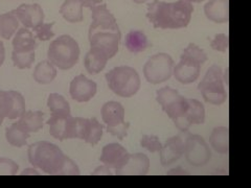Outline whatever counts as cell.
<instances>
[{"instance_id": "obj_16", "label": "cell", "mask_w": 251, "mask_h": 188, "mask_svg": "<svg viewBox=\"0 0 251 188\" xmlns=\"http://www.w3.org/2000/svg\"><path fill=\"white\" fill-rule=\"evenodd\" d=\"M12 13L16 16L19 23H22L26 28L34 29L44 21V12L39 3L20 4Z\"/></svg>"}, {"instance_id": "obj_9", "label": "cell", "mask_w": 251, "mask_h": 188, "mask_svg": "<svg viewBox=\"0 0 251 188\" xmlns=\"http://www.w3.org/2000/svg\"><path fill=\"white\" fill-rule=\"evenodd\" d=\"M101 119L107 125V132L123 140L128 135L129 122L125 121V108L117 101H108L100 110Z\"/></svg>"}, {"instance_id": "obj_42", "label": "cell", "mask_w": 251, "mask_h": 188, "mask_svg": "<svg viewBox=\"0 0 251 188\" xmlns=\"http://www.w3.org/2000/svg\"><path fill=\"white\" fill-rule=\"evenodd\" d=\"M186 1L191 2V3H193V2H195V3H201V2L204 1V0H186Z\"/></svg>"}, {"instance_id": "obj_20", "label": "cell", "mask_w": 251, "mask_h": 188, "mask_svg": "<svg viewBox=\"0 0 251 188\" xmlns=\"http://www.w3.org/2000/svg\"><path fill=\"white\" fill-rule=\"evenodd\" d=\"M205 121V108L201 101L188 98V109L184 118L183 131H188L193 124H203Z\"/></svg>"}, {"instance_id": "obj_31", "label": "cell", "mask_w": 251, "mask_h": 188, "mask_svg": "<svg viewBox=\"0 0 251 188\" xmlns=\"http://www.w3.org/2000/svg\"><path fill=\"white\" fill-rule=\"evenodd\" d=\"M47 107H49L51 114H72L70 113L69 103L65 97L59 93L50 94L47 99Z\"/></svg>"}, {"instance_id": "obj_8", "label": "cell", "mask_w": 251, "mask_h": 188, "mask_svg": "<svg viewBox=\"0 0 251 188\" xmlns=\"http://www.w3.org/2000/svg\"><path fill=\"white\" fill-rule=\"evenodd\" d=\"M174 69V60L168 53H156L147 61L144 74L147 82L158 85L170 80Z\"/></svg>"}, {"instance_id": "obj_19", "label": "cell", "mask_w": 251, "mask_h": 188, "mask_svg": "<svg viewBox=\"0 0 251 188\" xmlns=\"http://www.w3.org/2000/svg\"><path fill=\"white\" fill-rule=\"evenodd\" d=\"M204 14L206 18L218 24H223L229 21L228 0H209L204 5Z\"/></svg>"}, {"instance_id": "obj_1", "label": "cell", "mask_w": 251, "mask_h": 188, "mask_svg": "<svg viewBox=\"0 0 251 188\" xmlns=\"http://www.w3.org/2000/svg\"><path fill=\"white\" fill-rule=\"evenodd\" d=\"M91 24L88 39L90 48L105 53L110 59L119 52L121 30L112 13L108 10L107 4L101 2L91 9Z\"/></svg>"}, {"instance_id": "obj_29", "label": "cell", "mask_w": 251, "mask_h": 188, "mask_svg": "<svg viewBox=\"0 0 251 188\" xmlns=\"http://www.w3.org/2000/svg\"><path fill=\"white\" fill-rule=\"evenodd\" d=\"M19 27V21L12 13L0 14V37L10 40Z\"/></svg>"}, {"instance_id": "obj_13", "label": "cell", "mask_w": 251, "mask_h": 188, "mask_svg": "<svg viewBox=\"0 0 251 188\" xmlns=\"http://www.w3.org/2000/svg\"><path fill=\"white\" fill-rule=\"evenodd\" d=\"M190 132H180V134L171 137L166 141L160 150V163L162 166H169L178 161L184 155L185 144Z\"/></svg>"}, {"instance_id": "obj_22", "label": "cell", "mask_w": 251, "mask_h": 188, "mask_svg": "<svg viewBox=\"0 0 251 188\" xmlns=\"http://www.w3.org/2000/svg\"><path fill=\"white\" fill-rule=\"evenodd\" d=\"M43 118L44 113L41 111H27L19 117L16 123L27 133H37L43 129Z\"/></svg>"}, {"instance_id": "obj_15", "label": "cell", "mask_w": 251, "mask_h": 188, "mask_svg": "<svg viewBox=\"0 0 251 188\" xmlns=\"http://www.w3.org/2000/svg\"><path fill=\"white\" fill-rule=\"evenodd\" d=\"M97 83L89 80L84 74L75 76L69 86L70 96L78 103H87L91 100L97 94Z\"/></svg>"}, {"instance_id": "obj_27", "label": "cell", "mask_w": 251, "mask_h": 188, "mask_svg": "<svg viewBox=\"0 0 251 188\" xmlns=\"http://www.w3.org/2000/svg\"><path fill=\"white\" fill-rule=\"evenodd\" d=\"M125 45L128 50L133 53H139L145 51L148 46L149 41L145 33L140 30H131L126 36Z\"/></svg>"}, {"instance_id": "obj_11", "label": "cell", "mask_w": 251, "mask_h": 188, "mask_svg": "<svg viewBox=\"0 0 251 188\" xmlns=\"http://www.w3.org/2000/svg\"><path fill=\"white\" fill-rule=\"evenodd\" d=\"M25 112V100L15 90H0V125L4 118L17 119Z\"/></svg>"}, {"instance_id": "obj_2", "label": "cell", "mask_w": 251, "mask_h": 188, "mask_svg": "<svg viewBox=\"0 0 251 188\" xmlns=\"http://www.w3.org/2000/svg\"><path fill=\"white\" fill-rule=\"evenodd\" d=\"M28 161L35 168L49 175H80L76 163L62 152L61 148L49 142L38 141L28 146Z\"/></svg>"}, {"instance_id": "obj_6", "label": "cell", "mask_w": 251, "mask_h": 188, "mask_svg": "<svg viewBox=\"0 0 251 188\" xmlns=\"http://www.w3.org/2000/svg\"><path fill=\"white\" fill-rule=\"evenodd\" d=\"M156 100L161 106L163 112L174 121L176 128L180 132H184L183 123L188 109V98L182 96L177 90L166 86L157 90Z\"/></svg>"}, {"instance_id": "obj_17", "label": "cell", "mask_w": 251, "mask_h": 188, "mask_svg": "<svg viewBox=\"0 0 251 188\" xmlns=\"http://www.w3.org/2000/svg\"><path fill=\"white\" fill-rule=\"evenodd\" d=\"M130 154L120 143H109L101 150L100 161L110 169L121 168L129 159Z\"/></svg>"}, {"instance_id": "obj_33", "label": "cell", "mask_w": 251, "mask_h": 188, "mask_svg": "<svg viewBox=\"0 0 251 188\" xmlns=\"http://www.w3.org/2000/svg\"><path fill=\"white\" fill-rule=\"evenodd\" d=\"M56 22L50 23H41L40 25L35 27L33 30L35 31V38L40 41H49L54 36V31L52 27Z\"/></svg>"}, {"instance_id": "obj_4", "label": "cell", "mask_w": 251, "mask_h": 188, "mask_svg": "<svg viewBox=\"0 0 251 188\" xmlns=\"http://www.w3.org/2000/svg\"><path fill=\"white\" fill-rule=\"evenodd\" d=\"M80 52V46L72 36L62 35L50 44L47 58L59 69L68 70L77 64Z\"/></svg>"}, {"instance_id": "obj_30", "label": "cell", "mask_w": 251, "mask_h": 188, "mask_svg": "<svg viewBox=\"0 0 251 188\" xmlns=\"http://www.w3.org/2000/svg\"><path fill=\"white\" fill-rule=\"evenodd\" d=\"M29 133L22 130L16 122L7 127L5 130L6 141L15 147H22L26 145Z\"/></svg>"}, {"instance_id": "obj_5", "label": "cell", "mask_w": 251, "mask_h": 188, "mask_svg": "<svg viewBox=\"0 0 251 188\" xmlns=\"http://www.w3.org/2000/svg\"><path fill=\"white\" fill-rule=\"evenodd\" d=\"M110 90L121 97L134 96L140 88V76L134 68L119 66L106 73Z\"/></svg>"}, {"instance_id": "obj_41", "label": "cell", "mask_w": 251, "mask_h": 188, "mask_svg": "<svg viewBox=\"0 0 251 188\" xmlns=\"http://www.w3.org/2000/svg\"><path fill=\"white\" fill-rule=\"evenodd\" d=\"M20 175H22V176H25V175H35V176H38V175H41V174L38 170H36L35 167H33V168H26V169H25V170L21 172Z\"/></svg>"}, {"instance_id": "obj_21", "label": "cell", "mask_w": 251, "mask_h": 188, "mask_svg": "<svg viewBox=\"0 0 251 188\" xmlns=\"http://www.w3.org/2000/svg\"><path fill=\"white\" fill-rule=\"evenodd\" d=\"M83 0H65L60 7V15L69 23H78L84 19Z\"/></svg>"}, {"instance_id": "obj_40", "label": "cell", "mask_w": 251, "mask_h": 188, "mask_svg": "<svg viewBox=\"0 0 251 188\" xmlns=\"http://www.w3.org/2000/svg\"><path fill=\"white\" fill-rule=\"evenodd\" d=\"M4 59H5V48L2 41H0V67H1V65L3 64Z\"/></svg>"}, {"instance_id": "obj_35", "label": "cell", "mask_w": 251, "mask_h": 188, "mask_svg": "<svg viewBox=\"0 0 251 188\" xmlns=\"http://www.w3.org/2000/svg\"><path fill=\"white\" fill-rule=\"evenodd\" d=\"M19 165L9 158H0V176L17 175Z\"/></svg>"}, {"instance_id": "obj_3", "label": "cell", "mask_w": 251, "mask_h": 188, "mask_svg": "<svg viewBox=\"0 0 251 188\" xmlns=\"http://www.w3.org/2000/svg\"><path fill=\"white\" fill-rule=\"evenodd\" d=\"M194 10V5L186 0L175 2L154 0L148 5L147 18L154 28L179 29L190 24Z\"/></svg>"}, {"instance_id": "obj_18", "label": "cell", "mask_w": 251, "mask_h": 188, "mask_svg": "<svg viewBox=\"0 0 251 188\" xmlns=\"http://www.w3.org/2000/svg\"><path fill=\"white\" fill-rule=\"evenodd\" d=\"M150 169V159L145 154H130L124 165L114 171V175H147Z\"/></svg>"}, {"instance_id": "obj_32", "label": "cell", "mask_w": 251, "mask_h": 188, "mask_svg": "<svg viewBox=\"0 0 251 188\" xmlns=\"http://www.w3.org/2000/svg\"><path fill=\"white\" fill-rule=\"evenodd\" d=\"M14 66L19 69H29L35 62V50L31 51H15L12 52Z\"/></svg>"}, {"instance_id": "obj_23", "label": "cell", "mask_w": 251, "mask_h": 188, "mask_svg": "<svg viewBox=\"0 0 251 188\" xmlns=\"http://www.w3.org/2000/svg\"><path fill=\"white\" fill-rule=\"evenodd\" d=\"M109 61V58L105 53L100 52L97 49H92L86 53L84 59V65L86 70L89 74H98L100 71H103L105 69L107 63Z\"/></svg>"}, {"instance_id": "obj_25", "label": "cell", "mask_w": 251, "mask_h": 188, "mask_svg": "<svg viewBox=\"0 0 251 188\" xmlns=\"http://www.w3.org/2000/svg\"><path fill=\"white\" fill-rule=\"evenodd\" d=\"M13 47L15 51H31L36 50L37 42L34 34L29 28L22 27L15 33L13 39Z\"/></svg>"}, {"instance_id": "obj_24", "label": "cell", "mask_w": 251, "mask_h": 188, "mask_svg": "<svg viewBox=\"0 0 251 188\" xmlns=\"http://www.w3.org/2000/svg\"><path fill=\"white\" fill-rule=\"evenodd\" d=\"M209 143L214 150L226 155L229 152V130L227 127H217L209 136Z\"/></svg>"}, {"instance_id": "obj_39", "label": "cell", "mask_w": 251, "mask_h": 188, "mask_svg": "<svg viewBox=\"0 0 251 188\" xmlns=\"http://www.w3.org/2000/svg\"><path fill=\"white\" fill-rule=\"evenodd\" d=\"M168 175H188L187 171L182 169L181 167H176V168H173L171 170H169L167 172Z\"/></svg>"}, {"instance_id": "obj_14", "label": "cell", "mask_w": 251, "mask_h": 188, "mask_svg": "<svg viewBox=\"0 0 251 188\" xmlns=\"http://www.w3.org/2000/svg\"><path fill=\"white\" fill-rule=\"evenodd\" d=\"M202 64L200 62L188 57L187 54L183 53L180 57V62L173 69L175 80L180 84L190 85L196 82L200 76Z\"/></svg>"}, {"instance_id": "obj_38", "label": "cell", "mask_w": 251, "mask_h": 188, "mask_svg": "<svg viewBox=\"0 0 251 188\" xmlns=\"http://www.w3.org/2000/svg\"><path fill=\"white\" fill-rule=\"evenodd\" d=\"M83 2H84V7H88V9L91 10L93 6L103 2V0H83Z\"/></svg>"}, {"instance_id": "obj_7", "label": "cell", "mask_w": 251, "mask_h": 188, "mask_svg": "<svg viewBox=\"0 0 251 188\" xmlns=\"http://www.w3.org/2000/svg\"><path fill=\"white\" fill-rule=\"evenodd\" d=\"M198 89L206 103L215 106L223 105L227 99V93L224 87L222 68L213 65L198 85Z\"/></svg>"}, {"instance_id": "obj_28", "label": "cell", "mask_w": 251, "mask_h": 188, "mask_svg": "<svg viewBox=\"0 0 251 188\" xmlns=\"http://www.w3.org/2000/svg\"><path fill=\"white\" fill-rule=\"evenodd\" d=\"M103 130H104V125L100 123V121L96 118V117H92V118L87 119L83 140L85 142H87L91 145L98 144L100 141L101 137H103Z\"/></svg>"}, {"instance_id": "obj_34", "label": "cell", "mask_w": 251, "mask_h": 188, "mask_svg": "<svg viewBox=\"0 0 251 188\" xmlns=\"http://www.w3.org/2000/svg\"><path fill=\"white\" fill-rule=\"evenodd\" d=\"M140 146L146 148L150 153H156L160 152L162 144L157 136L144 135L140 139Z\"/></svg>"}, {"instance_id": "obj_26", "label": "cell", "mask_w": 251, "mask_h": 188, "mask_svg": "<svg viewBox=\"0 0 251 188\" xmlns=\"http://www.w3.org/2000/svg\"><path fill=\"white\" fill-rule=\"evenodd\" d=\"M57 68L50 61H42L35 67L33 77L40 85H49L57 77Z\"/></svg>"}, {"instance_id": "obj_10", "label": "cell", "mask_w": 251, "mask_h": 188, "mask_svg": "<svg viewBox=\"0 0 251 188\" xmlns=\"http://www.w3.org/2000/svg\"><path fill=\"white\" fill-rule=\"evenodd\" d=\"M184 155L187 162L193 166L201 167L206 165L211 158L209 145L200 135L188 134L185 144Z\"/></svg>"}, {"instance_id": "obj_36", "label": "cell", "mask_w": 251, "mask_h": 188, "mask_svg": "<svg viewBox=\"0 0 251 188\" xmlns=\"http://www.w3.org/2000/svg\"><path fill=\"white\" fill-rule=\"evenodd\" d=\"M210 47L214 50L220 52H226L229 47V39L228 36L225 34H218L214 38V40L210 42Z\"/></svg>"}, {"instance_id": "obj_37", "label": "cell", "mask_w": 251, "mask_h": 188, "mask_svg": "<svg viewBox=\"0 0 251 188\" xmlns=\"http://www.w3.org/2000/svg\"><path fill=\"white\" fill-rule=\"evenodd\" d=\"M92 175H114V171L106 165H101L94 170Z\"/></svg>"}, {"instance_id": "obj_12", "label": "cell", "mask_w": 251, "mask_h": 188, "mask_svg": "<svg viewBox=\"0 0 251 188\" xmlns=\"http://www.w3.org/2000/svg\"><path fill=\"white\" fill-rule=\"evenodd\" d=\"M47 124L53 138L60 141L76 138V118L72 114H51Z\"/></svg>"}]
</instances>
